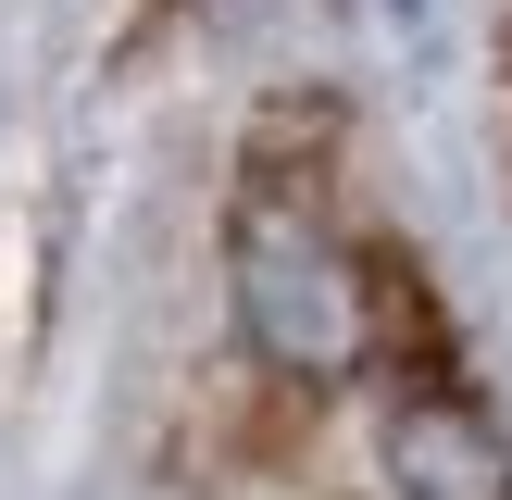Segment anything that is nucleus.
<instances>
[{
    "mask_svg": "<svg viewBox=\"0 0 512 500\" xmlns=\"http://www.w3.org/2000/svg\"><path fill=\"white\" fill-rule=\"evenodd\" d=\"M225 300L275 375L300 388L363 375V238L325 213L313 163H250L238 213H225Z\"/></svg>",
    "mask_w": 512,
    "mask_h": 500,
    "instance_id": "nucleus-1",
    "label": "nucleus"
},
{
    "mask_svg": "<svg viewBox=\"0 0 512 500\" xmlns=\"http://www.w3.org/2000/svg\"><path fill=\"white\" fill-rule=\"evenodd\" d=\"M388 488L400 500H512V438L463 375L450 388H388Z\"/></svg>",
    "mask_w": 512,
    "mask_h": 500,
    "instance_id": "nucleus-2",
    "label": "nucleus"
}]
</instances>
